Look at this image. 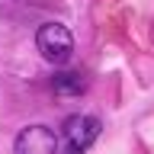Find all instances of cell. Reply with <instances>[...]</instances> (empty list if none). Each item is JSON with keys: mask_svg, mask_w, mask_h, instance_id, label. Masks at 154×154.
<instances>
[{"mask_svg": "<svg viewBox=\"0 0 154 154\" xmlns=\"http://www.w3.org/2000/svg\"><path fill=\"white\" fill-rule=\"evenodd\" d=\"M16 154H58V138L45 125H29L16 138Z\"/></svg>", "mask_w": 154, "mask_h": 154, "instance_id": "7a4b0ae2", "label": "cell"}, {"mask_svg": "<svg viewBox=\"0 0 154 154\" xmlns=\"http://www.w3.org/2000/svg\"><path fill=\"white\" fill-rule=\"evenodd\" d=\"M51 90H55L58 96H80L84 93V80H80V74H74V71H58V74L51 77Z\"/></svg>", "mask_w": 154, "mask_h": 154, "instance_id": "277c9868", "label": "cell"}, {"mask_svg": "<svg viewBox=\"0 0 154 154\" xmlns=\"http://www.w3.org/2000/svg\"><path fill=\"white\" fill-rule=\"evenodd\" d=\"M64 138L67 144H74V148H90V144L100 138V119L93 116H67L64 119Z\"/></svg>", "mask_w": 154, "mask_h": 154, "instance_id": "3957f363", "label": "cell"}, {"mask_svg": "<svg viewBox=\"0 0 154 154\" xmlns=\"http://www.w3.org/2000/svg\"><path fill=\"white\" fill-rule=\"evenodd\" d=\"M58 154H80V148H74V144H64V148H61Z\"/></svg>", "mask_w": 154, "mask_h": 154, "instance_id": "5b68a950", "label": "cell"}, {"mask_svg": "<svg viewBox=\"0 0 154 154\" xmlns=\"http://www.w3.org/2000/svg\"><path fill=\"white\" fill-rule=\"evenodd\" d=\"M35 45H38V51H42L45 61L64 64V61H71V51H74V35L61 23H45L35 32Z\"/></svg>", "mask_w": 154, "mask_h": 154, "instance_id": "6da1fadb", "label": "cell"}]
</instances>
